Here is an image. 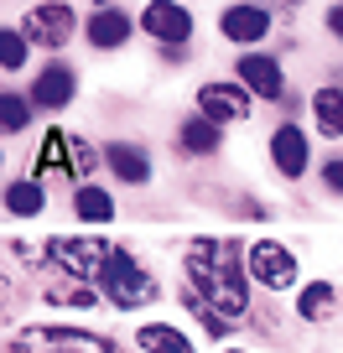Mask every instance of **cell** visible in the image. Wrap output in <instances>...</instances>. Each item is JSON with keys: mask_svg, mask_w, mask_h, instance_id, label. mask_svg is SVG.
<instances>
[{"mask_svg": "<svg viewBox=\"0 0 343 353\" xmlns=\"http://www.w3.org/2000/svg\"><path fill=\"white\" fill-rule=\"evenodd\" d=\"M182 301L203 317L213 338L250 312V270L239 260V239H193L188 244V286Z\"/></svg>", "mask_w": 343, "mask_h": 353, "instance_id": "6da1fadb", "label": "cell"}, {"mask_svg": "<svg viewBox=\"0 0 343 353\" xmlns=\"http://www.w3.org/2000/svg\"><path fill=\"white\" fill-rule=\"evenodd\" d=\"M110 239H99V234H78V239H68V234H57V239H47V260H52V270H63L68 281H99L104 265H110Z\"/></svg>", "mask_w": 343, "mask_h": 353, "instance_id": "7a4b0ae2", "label": "cell"}, {"mask_svg": "<svg viewBox=\"0 0 343 353\" xmlns=\"http://www.w3.org/2000/svg\"><path fill=\"white\" fill-rule=\"evenodd\" d=\"M99 291H104V301L120 307V312H135V307H146V301H156L151 270H141L125 250L110 254V265H104V276H99Z\"/></svg>", "mask_w": 343, "mask_h": 353, "instance_id": "3957f363", "label": "cell"}, {"mask_svg": "<svg viewBox=\"0 0 343 353\" xmlns=\"http://www.w3.org/2000/svg\"><path fill=\"white\" fill-rule=\"evenodd\" d=\"M11 353H115V343L78 327H26L11 338Z\"/></svg>", "mask_w": 343, "mask_h": 353, "instance_id": "277c9868", "label": "cell"}, {"mask_svg": "<svg viewBox=\"0 0 343 353\" xmlns=\"http://www.w3.org/2000/svg\"><path fill=\"white\" fill-rule=\"evenodd\" d=\"M21 32H26V42H32V47L57 52V47H68V37H73V6H68V0H42V6L26 11Z\"/></svg>", "mask_w": 343, "mask_h": 353, "instance_id": "5b68a950", "label": "cell"}, {"mask_svg": "<svg viewBox=\"0 0 343 353\" xmlns=\"http://www.w3.org/2000/svg\"><path fill=\"white\" fill-rule=\"evenodd\" d=\"M250 88L244 83H224V78H213V83L198 88V114L213 125H244L250 120Z\"/></svg>", "mask_w": 343, "mask_h": 353, "instance_id": "8992f818", "label": "cell"}, {"mask_svg": "<svg viewBox=\"0 0 343 353\" xmlns=\"http://www.w3.org/2000/svg\"><path fill=\"white\" fill-rule=\"evenodd\" d=\"M141 32L161 47H182V42H193V11L177 6V0H146Z\"/></svg>", "mask_w": 343, "mask_h": 353, "instance_id": "52a82bcc", "label": "cell"}, {"mask_svg": "<svg viewBox=\"0 0 343 353\" xmlns=\"http://www.w3.org/2000/svg\"><path fill=\"white\" fill-rule=\"evenodd\" d=\"M250 281H260L266 291H286L297 286V254L276 239H260L250 244Z\"/></svg>", "mask_w": 343, "mask_h": 353, "instance_id": "ba28073f", "label": "cell"}, {"mask_svg": "<svg viewBox=\"0 0 343 353\" xmlns=\"http://www.w3.org/2000/svg\"><path fill=\"white\" fill-rule=\"evenodd\" d=\"M219 32L229 37V42H266V37H271V6H260V0H239V6H224Z\"/></svg>", "mask_w": 343, "mask_h": 353, "instance_id": "9c48e42d", "label": "cell"}, {"mask_svg": "<svg viewBox=\"0 0 343 353\" xmlns=\"http://www.w3.org/2000/svg\"><path fill=\"white\" fill-rule=\"evenodd\" d=\"M239 83L250 88L255 99H281V94H286V73H281V63L266 57V52H244L239 57Z\"/></svg>", "mask_w": 343, "mask_h": 353, "instance_id": "30bf717a", "label": "cell"}, {"mask_svg": "<svg viewBox=\"0 0 343 353\" xmlns=\"http://www.w3.org/2000/svg\"><path fill=\"white\" fill-rule=\"evenodd\" d=\"M73 88H78L73 68L68 63H47L42 73H37V83H32V104L37 110H63V104H73Z\"/></svg>", "mask_w": 343, "mask_h": 353, "instance_id": "8fae6325", "label": "cell"}, {"mask_svg": "<svg viewBox=\"0 0 343 353\" xmlns=\"http://www.w3.org/2000/svg\"><path fill=\"white\" fill-rule=\"evenodd\" d=\"M271 161H276L281 176L307 172V135H302V125H281V130L271 135Z\"/></svg>", "mask_w": 343, "mask_h": 353, "instance_id": "7c38bea8", "label": "cell"}, {"mask_svg": "<svg viewBox=\"0 0 343 353\" xmlns=\"http://www.w3.org/2000/svg\"><path fill=\"white\" fill-rule=\"evenodd\" d=\"M104 161H110V172L120 176V182H130V188H141L146 176H151V156H146L141 145H130V141H110Z\"/></svg>", "mask_w": 343, "mask_h": 353, "instance_id": "4fadbf2b", "label": "cell"}, {"mask_svg": "<svg viewBox=\"0 0 343 353\" xmlns=\"http://www.w3.org/2000/svg\"><path fill=\"white\" fill-rule=\"evenodd\" d=\"M125 37H130V16H125V11L104 6V11L89 16V42L99 47V52H110V47H125Z\"/></svg>", "mask_w": 343, "mask_h": 353, "instance_id": "5bb4252c", "label": "cell"}, {"mask_svg": "<svg viewBox=\"0 0 343 353\" xmlns=\"http://www.w3.org/2000/svg\"><path fill=\"white\" fill-rule=\"evenodd\" d=\"M312 120H317V135H328V141H338L343 135V88L328 83L312 94Z\"/></svg>", "mask_w": 343, "mask_h": 353, "instance_id": "9a60e30c", "label": "cell"}, {"mask_svg": "<svg viewBox=\"0 0 343 353\" xmlns=\"http://www.w3.org/2000/svg\"><path fill=\"white\" fill-rule=\"evenodd\" d=\"M135 343H141L146 353H193V343L182 338L177 327H166V322H146V327L135 332Z\"/></svg>", "mask_w": 343, "mask_h": 353, "instance_id": "2e32d148", "label": "cell"}, {"mask_svg": "<svg viewBox=\"0 0 343 353\" xmlns=\"http://www.w3.org/2000/svg\"><path fill=\"white\" fill-rule=\"evenodd\" d=\"M78 172L73 166V135H63V130H47V141H42V151H37V172Z\"/></svg>", "mask_w": 343, "mask_h": 353, "instance_id": "e0dca14e", "label": "cell"}, {"mask_svg": "<svg viewBox=\"0 0 343 353\" xmlns=\"http://www.w3.org/2000/svg\"><path fill=\"white\" fill-rule=\"evenodd\" d=\"M6 208H11L16 219H37V213L47 208L42 188H37V176H21V182H11V188H6Z\"/></svg>", "mask_w": 343, "mask_h": 353, "instance_id": "ac0fdd59", "label": "cell"}, {"mask_svg": "<svg viewBox=\"0 0 343 353\" xmlns=\"http://www.w3.org/2000/svg\"><path fill=\"white\" fill-rule=\"evenodd\" d=\"M73 213H78L84 223H110V219H115V198H110L104 188H78V192H73Z\"/></svg>", "mask_w": 343, "mask_h": 353, "instance_id": "d6986e66", "label": "cell"}, {"mask_svg": "<svg viewBox=\"0 0 343 353\" xmlns=\"http://www.w3.org/2000/svg\"><path fill=\"white\" fill-rule=\"evenodd\" d=\"M177 141H182V151H188V156H213V151H219V125L198 114V120H188V125H182V135H177Z\"/></svg>", "mask_w": 343, "mask_h": 353, "instance_id": "ffe728a7", "label": "cell"}, {"mask_svg": "<svg viewBox=\"0 0 343 353\" xmlns=\"http://www.w3.org/2000/svg\"><path fill=\"white\" fill-rule=\"evenodd\" d=\"M333 307H338V296H333V286H328V281L307 286V291H302V301H297V312H302L307 322H328V317H333Z\"/></svg>", "mask_w": 343, "mask_h": 353, "instance_id": "44dd1931", "label": "cell"}, {"mask_svg": "<svg viewBox=\"0 0 343 353\" xmlns=\"http://www.w3.org/2000/svg\"><path fill=\"white\" fill-rule=\"evenodd\" d=\"M47 301H52V307H94L99 291H89L84 281H52V286H47Z\"/></svg>", "mask_w": 343, "mask_h": 353, "instance_id": "7402d4cb", "label": "cell"}, {"mask_svg": "<svg viewBox=\"0 0 343 353\" xmlns=\"http://www.w3.org/2000/svg\"><path fill=\"white\" fill-rule=\"evenodd\" d=\"M26 120H32V99H21V94H0V130L21 135Z\"/></svg>", "mask_w": 343, "mask_h": 353, "instance_id": "603a6c76", "label": "cell"}, {"mask_svg": "<svg viewBox=\"0 0 343 353\" xmlns=\"http://www.w3.org/2000/svg\"><path fill=\"white\" fill-rule=\"evenodd\" d=\"M26 32L21 26H6V37H0V68H6V73H16V68H26Z\"/></svg>", "mask_w": 343, "mask_h": 353, "instance_id": "cb8c5ba5", "label": "cell"}, {"mask_svg": "<svg viewBox=\"0 0 343 353\" xmlns=\"http://www.w3.org/2000/svg\"><path fill=\"white\" fill-rule=\"evenodd\" d=\"M322 182H328V188L343 198V161H328V166H322Z\"/></svg>", "mask_w": 343, "mask_h": 353, "instance_id": "d4e9b609", "label": "cell"}, {"mask_svg": "<svg viewBox=\"0 0 343 353\" xmlns=\"http://www.w3.org/2000/svg\"><path fill=\"white\" fill-rule=\"evenodd\" d=\"M328 32L343 42V6H333V11H328Z\"/></svg>", "mask_w": 343, "mask_h": 353, "instance_id": "484cf974", "label": "cell"}, {"mask_svg": "<svg viewBox=\"0 0 343 353\" xmlns=\"http://www.w3.org/2000/svg\"><path fill=\"white\" fill-rule=\"evenodd\" d=\"M260 6H266V0H260ZM276 6H302V0H276Z\"/></svg>", "mask_w": 343, "mask_h": 353, "instance_id": "4316f807", "label": "cell"}, {"mask_svg": "<svg viewBox=\"0 0 343 353\" xmlns=\"http://www.w3.org/2000/svg\"><path fill=\"white\" fill-rule=\"evenodd\" d=\"M234 353H239V348H234Z\"/></svg>", "mask_w": 343, "mask_h": 353, "instance_id": "83f0119b", "label": "cell"}]
</instances>
